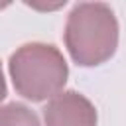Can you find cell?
I'll use <instances>...</instances> for the list:
<instances>
[{
  "mask_svg": "<svg viewBox=\"0 0 126 126\" xmlns=\"http://www.w3.org/2000/svg\"><path fill=\"white\" fill-rule=\"evenodd\" d=\"M45 126H96L94 104L77 91H63L43 108Z\"/></svg>",
  "mask_w": 126,
  "mask_h": 126,
  "instance_id": "3957f363",
  "label": "cell"
},
{
  "mask_svg": "<svg viewBox=\"0 0 126 126\" xmlns=\"http://www.w3.org/2000/svg\"><path fill=\"white\" fill-rule=\"evenodd\" d=\"M65 47L81 67L106 63L118 47V22L108 4L79 2L67 16Z\"/></svg>",
  "mask_w": 126,
  "mask_h": 126,
  "instance_id": "6da1fadb",
  "label": "cell"
},
{
  "mask_svg": "<svg viewBox=\"0 0 126 126\" xmlns=\"http://www.w3.org/2000/svg\"><path fill=\"white\" fill-rule=\"evenodd\" d=\"M8 73L20 96L41 102L63 93L69 69L63 53L55 45L32 41L10 55Z\"/></svg>",
  "mask_w": 126,
  "mask_h": 126,
  "instance_id": "7a4b0ae2",
  "label": "cell"
},
{
  "mask_svg": "<svg viewBox=\"0 0 126 126\" xmlns=\"http://www.w3.org/2000/svg\"><path fill=\"white\" fill-rule=\"evenodd\" d=\"M0 126H41L37 116L20 102H8L0 112Z\"/></svg>",
  "mask_w": 126,
  "mask_h": 126,
  "instance_id": "277c9868",
  "label": "cell"
}]
</instances>
